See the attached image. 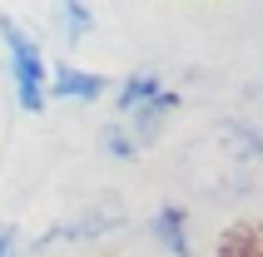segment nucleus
Wrapping results in <instances>:
<instances>
[{"instance_id":"obj_1","label":"nucleus","mask_w":263,"mask_h":257,"mask_svg":"<svg viewBox=\"0 0 263 257\" xmlns=\"http://www.w3.org/2000/svg\"><path fill=\"white\" fill-rule=\"evenodd\" d=\"M0 40L10 50V74H15V94H20V109L40 114L45 109V65H40V50L25 30L15 25L10 15H0Z\"/></svg>"},{"instance_id":"obj_2","label":"nucleus","mask_w":263,"mask_h":257,"mask_svg":"<svg viewBox=\"0 0 263 257\" xmlns=\"http://www.w3.org/2000/svg\"><path fill=\"white\" fill-rule=\"evenodd\" d=\"M104 89H109L104 74H85V70H74V65H55L45 94H55V99H100Z\"/></svg>"},{"instance_id":"obj_3","label":"nucleus","mask_w":263,"mask_h":257,"mask_svg":"<svg viewBox=\"0 0 263 257\" xmlns=\"http://www.w3.org/2000/svg\"><path fill=\"white\" fill-rule=\"evenodd\" d=\"M184 218H189V213H184L179 203H169V208H159V213H154V238H159L174 257H189V252H194L189 238H184Z\"/></svg>"},{"instance_id":"obj_4","label":"nucleus","mask_w":263,"mask_h":257,"mask_svg":"<svg viewBox=\"0 0 263 257\" xmlns=\"http://www.w3.org/2000/svg\"><path fill=\"white\" fill-rule=\"evenodd\" d=\"M174 109H179V94L159 89L149 104H139V109H134V134H139V139H154V134H159V124L174 114Z\"/></svg>"},{"instance_id":"obj_5","label":"nucleus","mask_w":263,"mask_h":257,"mask_svg":"<svg viewBox=\"0 0 263 257\" xmlns=\"http://www.w3.org/2000/svg\"><path fill=\"white\" fill-rule=\"evenodd\" d=\"M159 89H164V84H159V74H154V70H134L129 79H124V89H119L115 109H119V114H134V109H139V104H149Z\"/></svg>"},{"instance_id":"obj_6","label":"nucleus","mask_w":263,"mask_h":257,"mask_svg":"<svg viewBox=\"0 0 263 257\" xmlns=\"http://www.w3.org/2000/svg\"><path fill=\"white\" fill-rule=\"evenodd\" d=\"M219 257H263L258 228H253V223H234V228H223V238H219Z\"/></svg>"},{"instance_id":"obj_7","label":"nucleus","mask_w":263,"mask_h":257,"mask_svg":"<svg viewBox=\"0 0 263 257\" xmlns=\"http://www.w3.org/2000/svg\"><path fill=\"white\" fill-rule=\"evenodd\" d=\"M55 5H60V15H65V25H70L74 40H85L89 30H95V15H89L85 0H55Z\"/></svg>"},{"instance_id":"obj_8","label":"nucleus","mask_w":263,"mask_h":257,"mask_svg":"<svg viewBox=\"0 0 263 257\" xmlns=\"http://www.w3.org/2000/svg\"><path fill=\"white\" fill-rule=\"evenodd\" d=\"M10 247H15V223H5L0 228V257H10Z\"/></svg>"}]
</instances>
